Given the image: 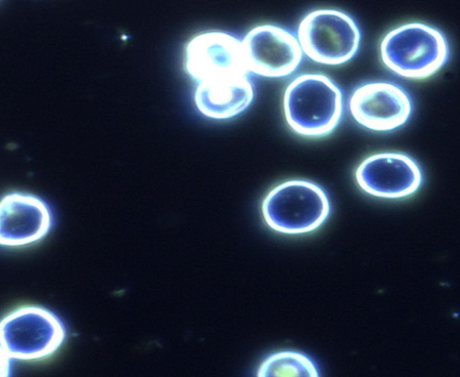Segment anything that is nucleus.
<instances>
[{"label":"nucleus","instance_id":"1","mask_svg":"<svg viewBox=\"0 0 460 377\" xmlns=\"http://www.w3.org/2000/svg\"><path fill=\"white\" fill-rule=\"evenodd\" d=\"M343 108L341 89L322 74L299 76L284 94L285 120L302 137L322 138L332 133L341 121Z\"/></svg>","mask_w":460,"mask_h":377},{"label":"nucleus","instance_id":"2","mask_svg":"<svg viewBox=\"0 0 460 377\" xmlns=\"http://www.w3.org/2000/svg\"><path fill=\"white\" fill-rule=\"evenodd\" d=\"M67 337L62 319L47 308L22 306L6 314L0 324L3 370L13 361L45 360Z\"/></svg>","mask_w":460,"mask_h":377},{"label":"nucleus","instance_id":"3","mask_svg":"<svg viewBox=\"0 0 460 377\" xmlns=\"http://www.w3.org/2000/svg\"><path fill=\"white\" fill-rule=\"evenodd\" d=\"M380 53L384 65L396 76L423 80L447 64L450 49L438 29L412 22L387 33L381 42Z\"/></svg>","mask_w":460,"mask_h":377},{"label":"nucleus","instance_id":"4","mask_svg":"<svg viewBox=\"0 0 460 377\" xmlns=\"http://www.w3.org/2000/svg\"><path fill=\"white\" fill-rule=\"evenodd\" d=\"M266 225L277 233L301 236L328 220L331 202L323 188L306 180H291L272 188L262 202Z\"/></svg>","mask_w":460,"mask_h":377},{"label":"nucleus","instance_id":"5","mask_svg":"<svg viewBox=\"0 0 460 377\" xmlns=\"http://www.w3.org/2000/svg\"><path fill=\"white\" fill-rule=\"evenodd\" d=\"M361 31L347 13L323 9L311 12L298 26L302 52L315 63L341 66L353 59L361 45Z\"/></svg>","mask_w":460,"mask_h":377},{"label":"nucleus","instance_id":"6","mask_svg":"<svg viewBox=\"0 0 460 377\" xmlns=\"http://www.w3.org/2000/svg\"><path fill=\"white\" fill-rule=\"evenodd\" d=\"M184 70L197 85L248 76L242 41L225 32H205L187 43Z\"/></svg>","mask_w":460,"mask_h":377},{"label":"nucleus","instance_id":"7","mask_svg":"<svg viewBox=\"0 0 460 377\" xmlns=\"http://www.w3.org/2000/svg\"><path fill=\"white\" fill-rule=\"evenodd\" d=\"M248 72L270 77L289 76L302 62V52L295 35L276 25L257 26L242 40Z\"/></svg>","mask_w":460,"mask_h":377},{"label":"nucleus","instance_id":"8","mask_svg":"<svg viewBox=\"0 0 460 377\" xmlns=\"http://www.w3.org/2000/svg\"><path fill=\"white\" fill-rule=\"evenodd\" d=\"M354 121L376 132H391L404 126L412 113V101L399 85L371 82L358 86L349 100Z\"/></svg>","mask_w":460,"mask_h":377},{"label":"nucleus","instance_id":"9","mask_svg":"<svg viewBox=\"0 0 460 377\" xmlns=\"http://www.w3.org/2000/svg\"><path fill=\"white\" fill-rule=\"evenodd\" d=\"M355 179L359 188L371 196L402 199L420 191L423 172L411 157L385 152L367 157L358 166Z\"/></svg>","mask_w":460,"mask_h":377},{"label":"nucleus","instance_id":"10","mask_svg":"<svg viewBox=\"0 0 460 377\" xmlns=\"http://www.w3.org/2000/svg\"><path fill=\"white\" fill-rule=\"evenodd\" d=\"M54 226V214L42 198L13 192L0 202V245L7 248L26 247L45 238Z\"/></svg>","mask_w":460,"mask_h":377},{"label":"nucleus","instance_id":"11","mask_svg":"<svg viewBox=\"0 0 460 377\" xmlns=\"http://www.w3.org/2000/svg\"><path fill=\"white\" fill-rule=\"evenodd\" d=\"M253 97V85L246 76L219 83L197 85L195 103L205 117L225 121L247 110Z\"/></svg>","mask_w":460,"mask_h":377},{"label":"nucleus","instance_id":"12","mask_svg":"<svg viewBox=\"0 0 460 377\" xmlns=\"http://www.w3.org/2000/svg\"><path fill=\"white\" fill-rule=\"evenodd\" d=\"M259 377H320L315 362L307 355L284 351L268 356L257 371Z\"/></svg>","mask_w":460,"mask_h":377}]
</instances>
